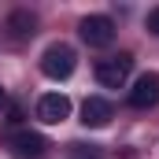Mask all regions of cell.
Masks as SVG:
<instances>
[{
	"mask_svg": "<svg viewBox=\"0 0 159 159\" xmlns=\"http://www.w3.org/2000/svg\"><path fill=\"white\" fill-rule=\"evenodd\" d=\"M7 26H11V37L15 41H22V37H34V15H26V11H15L11 19H7Z\"/></svg>",
	"mask_w": 159,
	"mask_h": 159,
	"instance_id": "ba28073f",
	"label": "cell"
},
{
	"mask_svg": "<svg viewBox=\"0 0 159 159\" xmlns=\"http://www.w3.org/2000/svg\"><path fill=\"white\" fill-rule=\"evenodd\" d=\"M67 159H104V152H100V148H96V144H70V148H67Z\"/></svg>",
	"mask_w": 159,
	"mask_h": 159,
	"instance_id": "9c48e42d",
	"label": "cell"
},
{
	"mask_svg": "<svg viewBox=\"0 0 159 159\" xmlns=\"http://www.w3.org/2000/svg\"><path fill=\"white\" fill-rule=\"evenodd\" d=\"M115 115V107L104 100V96H89L85 104H81V122L85 126H93V129H100V126H107Z\"/></svg>",
	"mask_w": 159,
	"mask_h": 159,
	"instance_id": "52a82bcc",
	"label": "cell"
},
{
	"mask_svg": "<svg viewBox=\"0 0 159 159\" xmlns=\"http://www.w3.org/2000/svg\"><path fill=\"white\" fill-rule=\"evenodd\" d=\"M74 67H78V52H74L67 41H56V44H48V48L41 52V74L52 78V81L70 78Z\"/></svg>",
	"mask_w": 159,
	"mask_h": 159,
	"instance_id": "6da1fadb",
	"label": "cell"
},
{
	"mask_svg": "<svg viewBox=\"0 0 159 159\" xmlns=\"http://www.w3.org/2000/svg\"><path fill=\"white\" fill-rule=\"evenodd\" d=\"M7 148H11L15 159H44V156H48V141H44L41 133H30V129L15 133Z\"/></svg>",
	"mask_w": 159,
	"mask_h": 159,
	"instance_id": "5b68a950",
	"label": "cell"
},
{
	"mask_svg": "<svg viewBox=\"0 0 159 159\" xmlns=\"http://www.w3.org/2000/svg\"><path fill=\"white\" fill-rule=\"evenodd\" d=\"M78 30H81V41H85L89 48H107V44L115 41V22H111L107 15H85Z\"/></svg>",
	"mask_w": 159,
	"mask_h": 159,
	"instance_id": "3957f363",
	"label": "cell"
},
{
	"mask_svg": "<svg viewBox=\"0 0 159 159\" xmlns=\"http://www.w3.org/2000/svg\"><path fill=\"white\" fill-rule=\"evenodd\" d=\"M4 107H7V93L0 89V111H4Z\"/></svg>",
	"mask_w": 159,
	"mask_h": 159,
	"instance_id": "8fae6325",
	"label": "cell"
},
{
	"mask_svg": "<svg viewBox=\"0 0 159 159\" xmlns=\"http://www.w3.org/2000/svg\"><path fill=\"white\" fill-rule=\"evenodd\" d=\"M129 104L133 107H156L159 104V74H144V78H137V85L129 89Z\"/></svg>",
	"mask_w": 159,
	"mask_h": 159,
	"instance_id": "8992f818",
	"label": "cell"
},
{
	"mask_svg": "<svg viewBox=\"0 0 159 159\" xmlns=\"http://www.w3.org/2000/svg\"><path fill=\"white\" fill-rule=\"evenodd\" d=\"M129 70H133V56L129 52H119V56H107L96 63V81L104 89H122L129 81Z\"/></svg>",
	"mask_w": 159,
	"mask_h": 159,
	"instance_id": "7a4b0ae2",
	"label": "cell"
},
{
	"mask_svg": "<svg viewBox=\"0 0 159 159\" xmlns=\"http://www.w3.org/2000/svg\"><path fill=\"white\" fill-rule=\"evenodd\" d=\"M148 30H152V34H159V7H152V11H148Z\"/></svg>",
	"mask_w": 159,
	"mask_h": 159,
	"instance_id": "30bf717a",
	"label": "cell"
},
{
	"mask_svg": "<svg viewBox=\"0 0 159 159\" xmlns=\"http://www.w3.org/2000/svg\"><path fill=\"white\" fill-rule=\"evenodd\" d=\"M37 119L44 126H59V122L70 119V100L63 96V93H44L37 100Z\"/></svg>",
	"mask_w": 159,
	"mask_h": 159,
	"instance_id": "277c9868",
	"label": "cell"
}]
</instances>
